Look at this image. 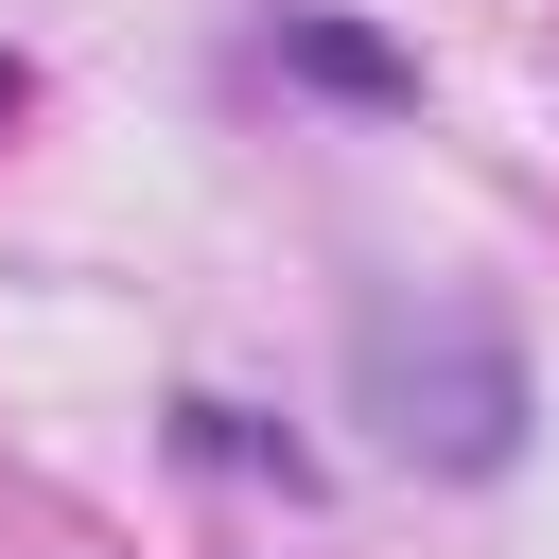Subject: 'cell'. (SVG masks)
<instances>
[{
	"label": "cell",
	"instance_id": "obj_1",
	"mask_svg": "<svg viewBox=\"0 0 559 559\" xmlns=\"http://www.w3.org/2000/svg\"><path fill=\"white\" fill-rule=\"evenodd\" d=\"M349 402L402 472H507L524 454V349L489 297H367L349 314Z\"/></svg>",
	"mask_w": 559,
	"mask_h": 559
},
{
	"label": "cell",
	"instance_id": "obj_2",
	"mask_svg": "<svg viewBox=\"0 0 559 559\" xmlns=\"http://www.w3.org/2000/svg\"><path fill=\"white\" fill-rule=\"evenodd\" d=\"M280 70L332 87V105H419V52H384L367 17H280Z\"/></svg>",
	"mask_w": 559,
	"mask_h": 559
},
{
	"label": "cell",
	"instance_id": "obj_3",
	"mask_svg": "<svg viewBox=\"0 0 559 559\" xmlns=\"http://www.w3.org/2000/svg\"><path fill=\"white\" fill-rule=\"evenodd\" d=\"M175 437H192V454H210V472H280V507H297V489H314V454H297V437H262V419H245V402H175Z\"/></svg>",
	"mask_w": 559,
	"mask_h": 559
},
{
	"label": "cell",
	"instance_id": "obj_4",
	"mask_svg": "<svg viewBox=\"0 0 559 559\" xmlns=\"http://www.w3.org/2000/svg\"><path fill=\"white\" fill-rule=\"evenodd\" d=\"M0 122H17V52H0Z\"/></svg>",
	"mask_w": 559,
	"mask_h": 559
}]
</instances>
